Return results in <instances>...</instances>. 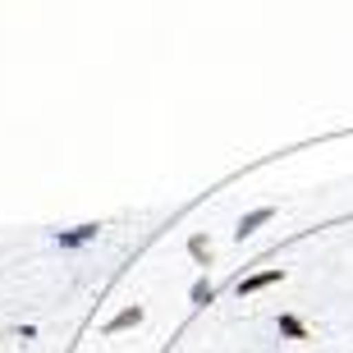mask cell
Instances as JSON below:
<instances>
[{"label": "cell", "mask_w": 353, "mask_h": 353, "mask_svg": "<svg viewBox=\"0 0 353 353\" xmlns=\"http://www.w3.org/2000/svg\"><path fill=\"white\" fill-rule=\"evenodd\" d=\"M101 239V225L97 221H83V225H74V230H55V243L65 252H79V248H88V243H97Z\"/></svg>", "instance_id": "obj_1"}, {"label": "cell", "mask_w": 353, "mask_h": 353, "mask_svg": "<svg viewBox=\"0 0 353 353\" xmlns=\"http://www.w3.org/2000/svg\"><path fill=\"white\" fill-rule=\"evenodd\" d=\"M285 266H271V271H257V275H248V280H239V299H248V294H262V289H271V285H285Z\"/></svg>", "instance_id": "obj_2"}, {"label": "cell", "mask_w": 353, "mask_h": 353, "mask_svg": "<svg viewBox=\"0 0 353 353\" xmlns=\"http://www.w3.org/2000/svg\"><path fill=\"white\" fill-rule=\"evenodd\" d=\"M271 221H275V207H271V202H266V207H252L248 216H239V225H234V239L243 243L248 234H257V230H262V225H271Z\"/></svg>", "instance_id": "obj_3"}, {"label": "cell", "mask_w": 353, "mask_h": 353, "mask_svg": "<svg viewBox=\"0 0 353 353\" xmlns=\"http://www.w3.org/2000/svg\"><path fill=\"white\" fill-rule=\"evenodd\" d=\"M143 307H138V303H129V307H119L115 316H110V321H105L101 326V335H119V330H133V326H143Z\"/></svg>", "instance_id": "obj_4"}, {"label": "cell", "mask_w": 353, "mask_h": 353, "mask_svg": "<svg viewBox=\"0 0 353 353\" xmlns=\"http://www.w3.org/2000/svg\"><path fill=\"white\" fill-rule=\"evenodd\" d=\"M275 326H280L285 340H312V330H307V321H303L299 312H280V316H275Z\"/></svg>", "instance_id": "obj_5"}, {"label": "cell", "mask_w": 353, "mask_h": 353, "mask_svg": "<svg viewBox=\"0 0 353 353\" xmlns=\"http://www.w3.org/2000/svg\"><path fill=\"white\" fill-rule=\"evenodd\" d=\"M188 303H193V307H211V303H216V285H211L207 275H197V280H193V289H188Z\"/></svg>", "instance_id": "obj_6"}, {"label": "cell", "mask_w": 353, "mask_h": 353, "mask_svg": "<svg viewBox=\"0 0 353 353\" xmlns=\"http://www.w3.org/2000/svg\"><path fill=\"white\" fill-rule=\"evenodd\" d=\"M188 252H193L197 262L207 266V262H211V239H207V234H188Z\"/></svg>", "instance_id": "obj_7"}]
</instances>
